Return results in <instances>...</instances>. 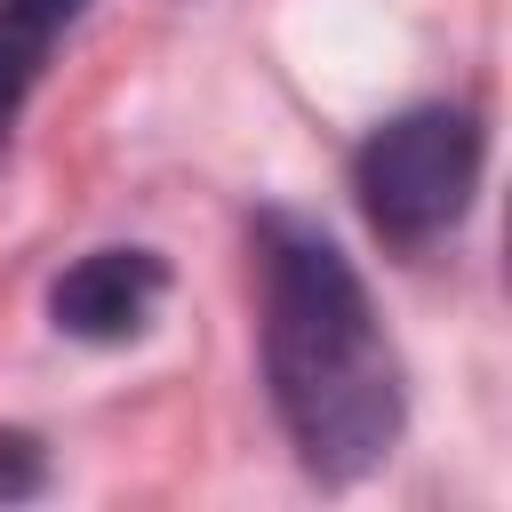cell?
I'll return each instance as SVG.
<instances>
[{
	"instance_id": "6da1fadb",
	"label": "cell",
	"mask_w": 512,
	"mask_h": 512,
	"mask_svg": "<svg viewBox=\"0 0 512 512\" xmlns=\"http://www.w3.org/2000/svg\"><path fill=\"white\" fill-rule=\"evenodd\" d=\"M264 376L296 456L320 480H360L400 440V360L336 240L264 224Z\"/></svg>"
},
{
	"instance_id": "7a4b0ae2",
	"label": "cell",
	"mask_w": 512,
	"mask_h": 512,
	"mask_svg": "<svg viewBox=\"0 0 512 512\" xmlns=\"http://www.w3.org/2000/svg\"><path fill=\"white\" fill-rule=\"evenodd\" d=\"M352 184H360V208H368L376 232L432 240V232H448L464 216V200L480 184V120L456 112V104L400 112L360 144Z\"/></svg>"
},
{
	"instance_id": "3957f363",
	"label": "cell",
	"mask_w": 512,
	"mask_h": 512,
	"mask_svg": "<svg viewBox=\"0 0 512 512\" xmlns=\"http://www.w3.org/2000/svg\"><path fill=\"white\" fill-rule=\"evenodd\" d=\"M160 288H168V264L152 248H96L48 288V312H56V328H72L88 344H120L152 320Z\"/></svg>"
},
{
	"instance_id": "277c9868",
	"label": "cell",
	"mask_w": 512,
	"mask_h": 512,
	"mask_svg": "<svg viewBox=\"0 0 512 512\" xmlns=\"http://www.w3.org/2000/svg\"><path fill=\"white\" fill-rule=\"evenodd\" d=\"M80 16V0H0V96L48 56V40Z\"/></svg>"
}]
</instances>
